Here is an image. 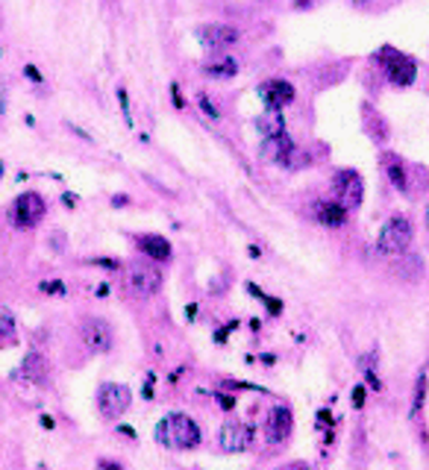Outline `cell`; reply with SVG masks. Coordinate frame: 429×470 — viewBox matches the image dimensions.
<instances>
[{
	"instance_id": "35",
	"label": "cell",
	"mask_w": 429,
	"mask_h": 470,
	"mask_svg": "<svg viewBox=\"0 0 429 470\" xmlns=\"http://www.w3.org/2000/svg\"><path fill=\"white\" fill-rule=\"evenodd\" d=\"M39 470H44V467H39Z\"/></svg>"
},
{
	"instance_id": "24",
	"label": "cell",
	"mask_w": 429,
	"mask_h": 470,
	"mask_svg": "<svg viewBox=\"0 0 429 470\" xmlns=\"http://www.w3.org/2000/svg\"><path fill=\"white\" fill-rule=\"evenodd\" d=\"M118 103H121V112H124V121L132 123V118H130V94H127V89H118Z\"/></svg>"
},
{
	"instance_id": "16",
	"label": "cell",
	"mask_w": 429,
	"mask_h": 470,
	"mask_svg": "<svg viewBox=\"0 0 429 470\" xmlns=\"http://www.w3.org/2000/svg\"><path fill=\"white\" fill-rule=\"evenodd\" d=\"M383 171H385L388 182L394 185L400 194H409V189H412V182H409V168H406V162H403L397 153H385V156H383Z\"/></svg>"
},
{
	"instance_id": "13",
	"label": "cell",
	"mask_w": 429,
	"mask_h": 470,
	"mask_svg": "<svg viewBox=\"0 0 429 470\" xmlns=\"http://www.w3.org/2000/svg\"><path fill=\"white\" fill-rule=\"evenodd\" d=\"M294 150H297V144H294V139L286 132V135H279V139H262L259 156L265 159V162H271V165L288 168V159H291Z\"/></svg>"
},
{
	"instance_id": "2",
	"label": "cell",
	"mask_w": 429,
	"mask_h": 470,
	"mask_svg": "<svg viewBox=\"0 0 429 470\" xmlns=\"http://www.w3.org/2000/svg\"><path fill=\"white\" fill-rule=\"evenodd\" d=\"M414 241V224L409 215H391L376 232L379 256H403Z\"/></svg>"
},
{
	"instance_id": "34",
	"label": "cell",
	"mask_w": 429,
	"mask_h": 470,
	"mask_svg": "<svg viewBox=\"0 0 429 470\" xmlns=\"http://www.w3.org/2000/svg\"><path fill=\"white\" fill-rule=\"evenodd\" d=\"M0 180H3V162H0Z\"/></svg>"
},
{
	"instance_id": "10",
	"label": "cell",
	"mask_w": 429,
	"mask_h": 470,
	"mask_svg": "<svg viewBox=\"0 0 429 470\" xmlns=\"http://www.w3.org/2000/svg\"><path fill=\"white\" fill-rule=\"evenodd\" d=\"M198 42L203 44V51H227V47H232L238 39H241V33L238 27H232V24H206V27H200L198 33Z\"/></svg>"
},
{
	"instance_id": "30",
	"label": "cell",
	"mask_w": 429,
	"mask_h": 470,
	"mask_svg": "<svg viewBox=\"0 0 429 470\" xmlns=\"http://www.w3.org/2000/svg\"><path fill=\"white\" fill-rule=\"evenodd\" d=\"M277 470H309V464H306V462H291V464H283V467H277Z\"/></svg>"
},
{
	"instance_id": "28",
	"label": "cell",
	"mask_w": 429,
	"mask_h": 470,
	"mask_svg": "<svg viewBox=\"0 0 429 470\" xmlns=\"http://www.w3.org/2000/svg\"><path fill=\"white\" fill-rule=\"evenodd\" d=\"M24 73H27V80L42 82V73H39V68H35V65H27V68H24Z\"/></svg>"
},
{
	"instance_id": "18",
	"label": "cell",
	"mask_w": 429,
	"mask_h": 470,
	"mask_svg": "<svg viewBox=\"0 0 429 470\" xmlns=\"http://www.w3.org/2000/svg\"><path fill=\"white\" fill-rule=\"evenodd\" d=\"M253 127L262 139H279V135L288 132L286 118H283V112H277V109H265V112L253 121Z\"/></svg>"
},
{
	"instance_id": "17",
	"label": "cell",
	"mask_w": 429,
	"mask_h": 470,
	"mask_svg": "<svg viewBox=\"0 0 429 470\" xmlns=\"http://www.w3.org/2000/svg\"><path fill=\"white\" fill-rule=\"evenodd\" d=\"M426 397H429V370H426V367H421V370H418V379H414L412 406H409V417H412V424H418V426H423Z\"/></svg>"
},
{
	"instance_id": "23",
	"label": "cell",
	"mask_w": 429,
	"mask_h": 470,
	"mask_svg": "<svg viewBox=\"0 0 429 470\" xmlns=\"http://www.w3.org/2000/svg\"><path fill=\"white\" fill-rule=\"evenodd\" d=\"M198 106L203 109V115L209 118V121H220V109L209 101V94H198Z\"/></svg>"
},
{
	"instance_id": "15",
	"label": "cell",
	"mask_w": 429,
	"mask_h": 470,
	"mask_svg": "<svg viewBox=\"0 0 429 470\" xmlns=\"http://www.w3.org/2000/svg\"><path fill=\"white\" fill-rule=\"evenodd\" d=\"M136 247L141 250V256H147L150 262H170V256H174V247L165 235H156V232H144L136 238Z\"/></svg>"
},
{
	"instance_id": "33",
	"label": "cell",
	"mask_w": 429,
	"mask_h": 470,
	"mask_svg": "<svg viewBox=\"0 0 429 470\" xmlns=\"http://www.w3.org/2000/svg\"><path fill=\"white\" fill-rule=\"evenodd\" d=\"M371 3V0H353V6H367Z\"/></svg>"
},
{
	"instance_id": "22",
	"label": "cell",
	"mask_w": 429,
	"mask_h": 470,
	"mask_svg": "<svg viewBox=\"0 0 429 470\" xmlns=\"http://www.w3.org/2000/svg\"><path fill=\"white\" fill-rule=\"evenodd\" d=\"M15 336V315L6 306H0V341H9Z\"/></svg>"
},
{
	"instance_id": "1",
	"label": "cell",
	"mask_w": 429,
	"mask_h": 470,
	"mask_svg": "<svg viewBox=\"0 0 429 470\" xmlns=\"http://www.w3.org/2000/svg\"><path fill=\"white\" fill-rule=\"evenodd\" d=\"M200 426L198 420L182 415V412H170L159 420L156 426V441L168 450H194L200 447Z\"/></svg>"
},
{
	"instance_id": "12",
	"label": "cell",
	"mask_w": 429,
	"mask_h": 470,
	"mask_svg": "<svg viewBox=\"0 0 429 470\" xmlns=\"http://www.w3.org/2000/svg\"><path fill=\"white\" fill-rule=\"evenodd\" d=\"M218 444H220V450H227V453H244V450H250V444H253V432L247 424H241V420H229V424L218 429Z\"/></svg>"
},
{
	"instance_id": "9",
	"label": "cell",
	"mask_w": 429,
	"mask_h": 470,
	"mask_svg": "<svg viewBox=\"0 0 429 470\" xmlns=\"http://www.w3.org/2000/svg\"><path fill=\"white\" fill-rule=\"evenodd\" d=\"M291 432H294V412L288 406H274L265 417V441L271 447H279V444H286L291 438Z\"/></svg>"
},
{
	"instance_id": "7",
	"label": "cell",
	"mask_w": 429,
	"mask_h": 470,
	"mask_svg": "<svg viewBox=\"0 0 429 470\" xmlns=\"http://www.w3.org/2000/svg\"><path fill=\"white\" fill-rule=\"evenodd\" d=\"M80 341H82V347L89 353L103 356V353L112 350L115 336H112V327H109L103 317H89V320H82L80 324Z\"/></svg>"
},
{
	"instance_id": "6",
	"label": "cell",
	"mask_w": 429,
	"mask_h": 470,
	"mask_svg": "<svg viewBox=\"0 0 429 470\" xmlns=\"http://www.w3.org/2000/svg\"><path fill=\"white\" fill-rule=\"evenodd\" d=\"M132 403V394L127 385H121V382H103L100 388H97V409L106 420H118L130 409Z\"/></svg>"
},
{
	"instance_id": "4",
	"label": "cell",
	"mask_w": 429,
	"mask_h": 470,
	"mask_svg": "<svg viewBox=\"0 0 429 470\" xmlns=\"http://www.w3.org/2000/svg\"><path fill=\"white\" fill-rule=\"evenodd\" d=\"M333 200H338L344 209L356 212V209L365 203V180L356 168H341L333 174Z\"/></svg>"
},
{
	"instance_id": "32",
	"label": "cell",
	"mask_w": 429,
	"mask_h": 470,
	"mask_svg": "<svg viewBox=\"0 0 429 470\" xmlns=\"http://www.w3.org/2000/svg\"><path fill=\"white\" fill-rule=\"evenodd\" d=\"M423 224H426V232H429V203H426V212H423Z\"/></svg>"
},
{
	"instance_id": "3",
	"label": "cell",
	"mask_w": 429,
	"mask_h": 470,
	"mask_svg": "<svg viewBox=\"0 0 429 470\" xmlns=\"http://www.w3.org/2000/svg\"><path fill=\"white\" fill-rule=\"evenodd\" d=\"M376 62H383V71H385V80L394 85V89H409L418 80V59L397 51L391 44H383L379 51L374 53Z\"/></svg>"
},
{
	"instance_id": "11",
	"label": "cell",
	"mask_w": 429,
	"mask_h": 470,
	"mask_svg": "<svg viewBox=\"0 0 429 470\" xmlns=\"http://www.w3.org/2000/svg\"><path fill=\"white\" fill-rule=\"evenodd\" d=\"M256 92H259V101H262L268 109H277V112H283L286 106H291L294 101H297V89H294L288 80H279V77L265 80Z\"/></svg>"
},
{
	"instance_id": "27",
	"label": "cell",
	"mask_w": 429,
	"mask_h": 470,
	"mask_svg": "<svg viewBox=\"0 0 429 470\" xmlns=\"http://www.w3.org/2000/svg\"><path fill=\"white\" fill-rule=\"evenodd\" d=\"M170 103H174L177 109H182V106H186V101H182V94H180V85H177V82L170 85Z\"/></svg>"
},
{
	"instance_id": "29",
	"label": "cell",
	"mask_w": 429,
	"mask_h": 470,
	"mask_svg": "<svg viewBox=\"0 0 429 470\" xmlns=\"http://www.w3.org/2000/svg\"><path fill=\"white\" fill-rule=\"evenodd\" d=\"M42 291H51V294H59V291H65V286H56V279H51V282H44V286H42Z\"/></svg>"
},
{
	"instance_id": "25",
	"label": "cell",
	"mask_w": 429,
	"mask_h": 470,
	"mask_svg": "<svg viewBox=\"0 0 429 470\" xmlns=\"http://www.w3.org/2000/svg\"><path fill=\"white\" fill-rule=\"evenodd\" d=\"M365 403H367V391L365 385H356L353 388V409H365Z\"/></svg>"
},
{
	"instance_id": "5",
	"label": "cell",
	"mask_w": 429,
	"mask_h": 470,
	"mask_svg": "<svg viewBox=\"0 0 429 470\" xmlns=\"http://www.w3.org/2000/svg\"><path fill=\"white\" fill-rule=\"evenodd\" d=\"M44 212H47L44 197L35 194V191H24V194L15 197V203H12L9 220H12V224H15L18 229H33V227L42 224Z\"/></svg>"
},
{
	"instance_id": "21",
	"label": "cell",
	"mask_w": 429,
	"mask_h": 470,
	"mask_svg": "<svg viewBox=\"0 0 429 470\" xmlns=\"http://www.w3.org/2000/svg\"><path fill=\"white\" fill-rule=\"evenodd\" d=\"M359 365H362V376H365L367 385H371L374 391H383V379H379V374H376V356L371 353V356L359 358Z\"/></svg>"
},
{
	"instance_id": "26",
	"label": "cell",
	"mask_w": 429,
	"mask_h": 470,
	"mask_svg": "<svg viewBox=\"0 0 429 470\" xmlns=\"http://www.w3.org/2000/svg\"><path fill=\"white\" fill-rule=\"evenodd\" d=\"M262 300H265V306H268V312H271V315H283V300H277V297H262Z\"/></svg>"
},
{
	"instance_id": "20",
	"label": "cell",
	"mask_w": 429,
	"mask_h": 470,
	"mask_svg": "<svg viewBox=\"0 0 429 470\" xmlns=\"http://www.w3.org/2000/svg\"><path fill=\"white\" fill-rule=\"evenodd\" d=\"M203 73L209 80H232L238 73V62L232 59V56H220V59L209 62V65L203 68Z\"/></svg>"
},
{
	"instance_id": "31",
	"label": "cell",
	"mask_w": 429,
	"mask_h": 470,
	"mask_svg": "<svg viewBox=\"0 0 429 470\" xmlns=\"http://www.w3.org/2000/svg\"><path fill=\"white\" fill-rule=\"evenodd\" d=\"M100 470H121L118 462H100Z\"/></svg>"
},
{
	"instance_id": "19",
	"label": "cell",
	"mask_w": 429,
	"mask_h": 470,
	"mask_svg": "<svg viewBox=\"0 0 429 470\" xmlns=\"http://www.w3.org/2000/svg\"><path fill=\"white\" fill-rule=\"evenodd\" d=\"M18 374L24 376V379H30V382H47V362H44V356L42 353H27L24 356V362H21V370Z\"/></svg>"
},
{
	"instance_id": "8",
	"label": "cell",
	"mask_w": 429,
	"mask_h": 470,
	"mask_svg": "<svg viewBox=\"0 0 429 470\" xmlns=\"http://www.w3.org/2000/svg\"><path fill=\"white\" fill-rule=\"evenodd\" d=\"M127 286L139 297H153L159 288H162V270H159L153 262H132L127 268Z\"/></svg>"
},
{
	"instance_id": "14",
	"label": "cell",
	"mask_w": 429,
	"mask_h": 470,
	"mask_svg": "<svg viewBox=\"0 0 429 470\" xmlns=\"http://www.w3.org/2000/svg\"><path fill=\"white\" fill-rule=\"evenodd\" d=\"M315 220L326 229H344L350 220V209H344L338 200H317L315 203Z\"/></svg>"
}]
</instances>
